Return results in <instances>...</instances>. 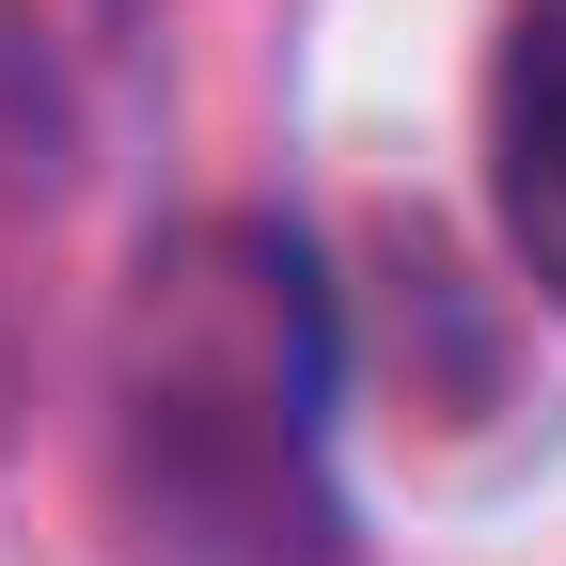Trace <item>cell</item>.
<instances>
[{"label": "cell", "mask_w": 566, "mask_h": 566, "mask_svg": "<svg viewBox=\"0 0 566 566\" xmlns=\"http://www.w3.org/2000/svg\"><path fill=\"white\" fill-rule=\"evenodd\" d=\"M488 189H504V252L535 268V300L566 315V17L520 32L504 111H488Z\"/></svg>", "instance_id": "obj_1"}]
</instances>
